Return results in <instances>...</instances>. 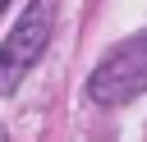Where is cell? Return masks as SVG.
<instances>
[{
    "instance_id": "1",
    "label": "cell",
    "mask_w": 147,
    "mask_h": 142,
    "mask_svg": "<svg viewBox=\"0 0 147 142\" xmlns=\"http://www.w3.org/2000/svg\"><path fill=\"white\" fill-rule=\"evenodd\" d=\"M147 92V32L119 41L92 73H87V96L96 105H129L133 96Z\"/></svg>"
},
{
    "instance_id": "2",
    "label": "cell",
    "mask_w": 147,
    "mask_h": 142,
    "mask_svg": "<svg viewBox=\"0 0 147 142\" xmlns=\"http://www.w3.org/2000/svg\"><path fill=\"white\" fill-rule=\"evenodd\" d=\"M51 14H55V0H28V9L9 27V37L0 41V96H9L28 78V69L41 60V50L51 41Z\"/></svg>"
},
{
    "instance_id": "3",
    "label": "cell",
    "mask_w": 147,
    "mask_h": 142,
    "mask_svg": "<svg viewBox=\"0 0 147 142\" xmlns=\"http://www.w3.org/2000/svg\"><path fill=\"white\" fill-rule=\"evenodd\" d=\"M0 142H5V128H0Z\"/></svg>"
},
{
    "instance_id": "4",
    "label": "cell",
    "mask_w": 147,
    "mask_h": 142,
    "mask_svg": "<svg viewBox=\"0 0 147 142\" xmlns=\"http://www.w3.org/2000/svg\"><path fill=\"white\" fill-rule=\"evenodd\" d=\"M5 5H9V0H0V9H5Z\"/></svg>"
}]
</instances>
